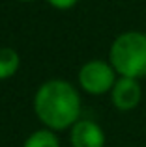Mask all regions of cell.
Listing matches in <instances>:
<instances>
[{
  "mask_svg": "<svg viewBox=\"0 0 146 147\" xmlns=\"http://www.w3.org/2000/svg\"><path fill=\"white\" fill-rule=\"evenodd\" d=\"M79 86L88 95H105L111 93L118 80L114 67L105 60H90L79 69Z\"/></svg>",
  "mask_w": 146,
  "mask_h": 147,
  "instance_id": "obj_3",
  "label": "cell"
},
{
  "mask_svg": "<svg viewBox=\"0 0 146 147\" xmlns=\"http://www.w3.org/2000/svg\"><path fill=\"white\" fill-rule=\"evenodd\" d=\"M21 67V56L11 47H0V80H8Z\"/></svg>",
  "mask_w": 146,
  "mask_h": 147,
  "instance_id": "obj_6",
  "label": "cell"
},
{
  "mask_svg": "<svg viewBox=\"0 0 146 147\" xmlns=\"http://www.w3.org/2000/svg\"><path fill=\"white\" fill-rule=\"evenodd\" d=\"M19 2H32V0H19Z\"/></svg>",
  "mask_w": 146,
  "mask_h": 147,
  "instance_id": "obj_9",
  "label": "cell"
},
{
  "mask_svg": "<svg viewBox=\"0 0 146 147\" xmlns=\"http://www.w3.org/2000/svg\"><path fill=\"white\" fill-rule=\"evenodd\" d=\"M105 132L92 119H79L70 130L71 147H105Z\"/></svg>",
  "mask_w": 146,
  "mask_h": 147,
  "instance_id": "obj_5",
  "label": "cell"
},
{
  "mask_svg": "<svg viewBox=\"0 0 146 147\" xmlns=\"http://www.w3.org/2000/svg\"><path fill=\"white\" fill-rule=\"evenodd\" d=\"M34 114L53 132L71 129L81 119V95L68 80H47L34 95Z\"/></svg>",
  "mask_w": 146,
  "mask_h": 147,
  "instance_id": "obj_1",
  "label": "cell"
},
{
  "mask_svg": "<svg viewBox=\"0 0 146 147\" xmlns=\"http://www.w3.org/2000/svg\"><path fill=\"white\" fill-rule=\"evenodd\" d=\"M109 63L118 76L146 78V34L128 30L116 36L109 49Z\"/></svg>",
  "mask_w": 146,
  "mask_h": 147,
  "instance_id": "obj_2",
  "label": "cell"
},
{
  "mask_svg": "<svg viewBox=\"0 0 146 147\" xmlns=\"http://www.w3.org/2000/svg\"><path fill=\"white\" fill-rule=\"evenodd\" d=\"M47 2L56 9H71L73 6H77L79 0H47Z\"/></svg>",
  "mask_w": 146,
  "mask_h": 147,
  "instance_id": "obj_8",
  "label": "cell"
},
{
  "mask_svg": "<svg viewBox=\"0 0 146 147\" xmlns=\"http://www.w3.org/2000/svg\"><path fill=\"white\" fill-rule=\"evenodd\" d=\"M23 147H60V142L53 130L41 129V130H36V132L30 134L25 140Z\"/></svg>",
  "mask_w": 146,
  "mask_h": 147,
  "instance_id": "obj_7",
  "label": "cell"
},
{
  "mask_svg": "<svg viewBox=\"0 0 146 147\" xmlns=\"http://www.w3.org/2000/svg\"><path fill=\"white\" fill-rule=\"evenodd\" d=\"M111 100H113V106L120 112L135 110L143 100L141 82L135 78H128V76H118L116 84L111 91Z\"/></svg>",
  "mask_w": 146,
  "mask_h": 147,
  "instance_id": "obj_4",
  "label": "cell"
}]
</instances>
